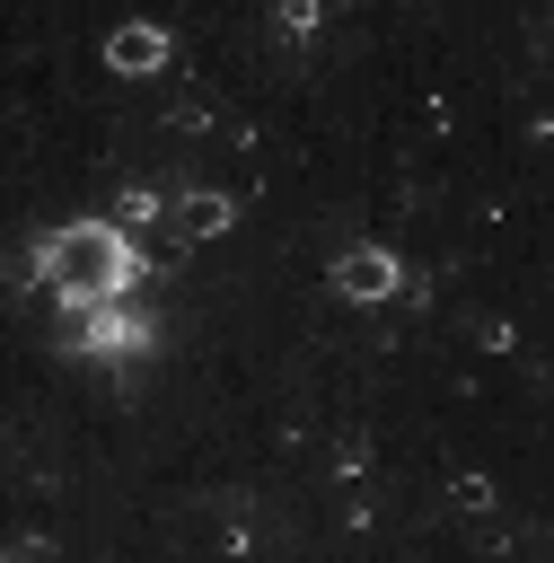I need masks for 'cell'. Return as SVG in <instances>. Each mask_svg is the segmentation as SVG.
Wrapping results in <instances>:
<instances>
[{
    "instance_id": "cell-1",
    "label": "cell",
    "mask_w": 554,
    "mask_h": 563,
    "mask_svg": "<svg viewBox=\"0 0 554 563\" xmlns=\"http://www.w3.org/2000/svg\"><path fill=\"white\" fill-rule=\"evenodd\" d=\"M35 282H44L70 317H88V308H106V299H132L141 255H132V238H123L114 220H70V229H44V238H35Z\"/></svg>"
},
{
    "instance_id": "cell-2",
    "label": "cell",
    "mask_w": 554,
    "mask_h": 563,
    "mask_svg": "<svg viewBox=\"0 0 554 563\" xmlns=\"http://www.w3.org/2000/svg\"><path fill=\"white\" fill-rule=\"evenodd\" d=\"M167 62H176V35H167L158 18H123V26H106V70L149 79V70H167Z\"/></svg>"
},
{
    "instance_id": "cell-3",
    "label": "cell",
    "mask_w": 554,
    "mask_h": 563,
    "mask_svg": "<svg viewBox=\"0 0 554 563\" xmlns=\"http://www.w3.org/2000/svg\"><path fill=\"white\" fill-rule=\"evenodd\" d=\"M79 352H97V361L149 352V317H141V308H123V299H106V308H88V317H79Z\"/></svg>"
},
{
    "instance_id": "cell-4",
    "label": "cell",
    "mask_w": 554,
    "mask_h": 563,
    "mask_svg": "<svg viewBox=\"0 0 554 563\" xmlns=\"http://www.w3.org/2000/svg\"><path fill=\"white\" fill-rule=\"evenodd\" d=\"M334 282H343L352 299H396V255H387V246H352V255L334 264Z\"/></svg>"
},
{
    "instance_id": "cell-5",
    "label": "cell",
    "mask_w": 554,
    "mask_h": 563,
    "mask_svg": "<svg viewBox=\"0 0 554 563\" xmlns=\"http://www.w3.org/2000/svg\"><path fill=\"white\" fill-rule=\"evenodd\" d=\"M176 229H185V238H220V229H229V202H220V194H176Z\"/></svg>"
},
{
    "instance_id": "cell-6",
    "label": "cell",
    "mask_w": 554,
    "mask_h": 563,
    "mask_svg": "<svg viewBox=\"0 0 554 563\" xmlns=\"http://www.w3.org/2000/svg\"><path fill=\"white\" fill-rule=\"evenodd\" d=\"M281 35H317V0H281Z\"/></svg>"
}]
</instances>
